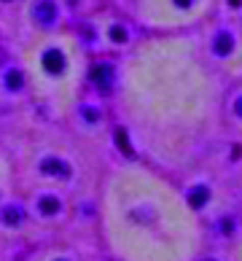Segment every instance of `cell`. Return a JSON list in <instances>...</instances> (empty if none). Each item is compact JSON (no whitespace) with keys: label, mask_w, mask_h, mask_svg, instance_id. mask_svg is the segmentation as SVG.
Returning <instances> with one entry per match:
<instances>
[{"label":"cell","mask_w":242,"mask_h":261,"mask_svg":"<svg viewBox=\"0 0 242 261\" xmlns=\"http://www.w3.org/2000/svg\"><path fill=\"white\" fill-rule=\"evenodd\" d=\"M33 16H35L38 24L48 27V24H54V19H57V6L51 3V0H41V3H35Z\"/></svg>","instance_id":"cell-1"},{"label":"cell","mask_w":242,"mask_h":261,"mask_svg":"<svg viewBox=\"0 0 242 261\" xmlns=\"http://www.w3.org/2000/svg\"><path fill=\"white\" fill-rule=\"evenodd\" d=\"M92 81L100 86V89H108L111 81H113V70H111V65H97L94 70H92Z\"/></svg>","instance_id":"cell-2"},{"label":"cell","mask_w":242,"mask_h":261,"mask_svg":"<svg viewBox=\"0 0 242 261\" xmlns=\"http://www.w3.org/2000/svg\"><path fill=\"white\" fill-rule=\"evenodd\" d=\"M41 167H43V172H48V175H60V178L70 175V167H67L65 162H60V159H46Z\"/></svg>","instance_id":"cell-3"},{"label":"cell","mask_w":242,"mask_h":261,"mask_svg":"<svg viewBox=\"0 0 242 261\" xmlns=\"http://www.w3.org/2000/svg\"><path fill=\"white\" fill-rule=\"evenodd\" d=\"M43 65H46V70L48 73H60L62 67H65V60H62V54L60 51H46V57H43Z\"/></svg>","instance_id":"cell-4"},{"label":"cell","mask_w":242,"mask_h":261,"mask_svg":"<svg viewBox=\"0 0 242 261\" xmlns=\"http://www.w3.org/2000/svg\"><path fill=\"white\" fill-rule=\"evenodd\" d=\"M41 213H43V216H54V213H60V199H57V197H43L41 199Z\"/></svg>","instance_id":"cell-5"},{"label":"cell","mask_w":242,"mask_h":261,"mask_svg":"<svg viewBox=\"0 0 242 261\" xmlns=\"http://www.w3.org/2000/svg\"><path fill=\"white\" fill-rule=\"evenodd\" d=\"M229 49H231V38H229L226 33H221V35L216 38V51H218V54H226Z\"/></svg>","instance_id":"cell-6"},{"label":"cell","mask_w":242,"mask_h":261,"mask_svg":"<svg viewBox=\"0 0 242 261\" xmlns=\"http://www.w3.org/2000/svg\"><path fill=\"white\" fill-rule=\"evenodd\" d=\"M3 221H6V224H19V221H22V210H19V207H8L3 213Z\"/></svg>","instance_id":"cell-7"},{"label":"cell","mask_w":242,"mask_h":261,"mask_svg":"<svg viewBox=\"0 0 242 261\" xmlns=\"http://www.w3.org/2000/svg\"><path fill=\"white\" fill-rule=\"evenodd\" d=\"M205 199H207V191L205 189H194L191 191V205L194 207H202V205H205Z\"/></svg>","instance_id":"cell-8"},{"label":"cell","mask_w":242,"mask_h":261,"mask_svg":"<svg viewBox=\"0 0 242 261\" xmlns=\"http://www.w3.org/2000/svg\"><path fill=\"white\" fill-rule=\"evenodd\" d=\"M6 81H8V86H11V89H19L24 79H22V73H19V70H14V73H8V79H6Z\"/></svg>","instance_id":"cell-9"},{"label":"cell","mask_w":242,"mask_h":261,"mask_svg":"<svg viewBox=\"0 0 242 261\" xmlns=\"http://www.w3.org/2000/svg\"><path fill=\"white\" fill-rule=\"evenodd\" d=\"M111 38H113L116 43H121V41H127V33H124L121 27H113V30H111Z\"/></svg>","instance_id":"cell-10"},{"label":"cell","mask_w":242,"mask_h":261,"mask_svg":"<svg viewBox=\"0 0 242 261\" xmlns=\"http://www.w3.org/2000/svg\"><path fill=\"white\" fill-rule=\"evenodd\" d=\"M84 119H86V121H97L100 116L94 113V108H84Z\"/></svg>","instance_id":"cell-11"},{"label":"cell","mask_w":242,"mask_h":261,"mask_svg":"<svg viewBox=\"0 0 242 261\" xmlns=\"http://www.w3.org/2000/svg\"><path fill=\"white\" fill-rule=\"evenodd\" d=\"M237 113H239V116H242V100H239V102H237Z\"/></svg>","instance_id":"cell-12"},{"label":"cell","mask_w":242,"mask_h":261,"mask_svg":"<svg viewBox=\"0 0 242 261\" xmlns=\"http://www.w3.org/2000/svg\"><path fill=\"white\" fill-rule=\"evenodd\" d=\"M178 3H180V6H186V3H191V0H178Z\"/></svg>","instance_id":"cell-13"}]
</instances>
